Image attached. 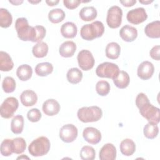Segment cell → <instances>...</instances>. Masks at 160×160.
Instances as JSON below:
<instances>
[{
    "mask_svg": "<svg viewBox=\"0 0 160 160\" xmlns=\"http://www.w3.org/2000/svg\"><path fill=\"white\" fill-rule=\"evenodd\" d=\"M15 28L18 38L24 41L36 42V31L34 27L30 26L25 18H19L15 22Z\"/></svg>",
    "mask_w": 160,
    "mask_h": 160,
    "instance_id": "cell-1",
    "label": "cell"
},
{
    "mask_svg": "<svg viewBox=\"0 0 160 160\" xmlns=\"http://www.w3.org/2000/svg\"><path fill=\"white\" fill-rule=\"evenodd\" d=\"M104 32V27L102 22L96 21L91 24L82 26L80 30V35L83 39L92 41L95 38L101 37Z\"/></svg>",
    "mask_w": 160,
    "mask_h": 160,
    "instance_id": "cell-2",
    "label": "cell"
},
{
    "mask_svg": "<svg viewBox=\"0 0 160 160\" xmlns=\"http://www.w3.org/2000/svg\"><path fill=\"white\" fill-rule=\"evenodd\" d=\"M50 147L51 143L49 139L45 136H40L30 143L28 151L32 156H42L49 152Z\"/></svg>",
    "mask_w": 160,
    "mask_h": 160,
    "instance_id": "cell-3",
    "label": "cell"
},
{
    "mask_svg": "<svg viewBox=\"0 0 160 160\" xmlns=\"http://www.w3.org/2000/svg\"><path fill=\"white\" fill-rule=\"evenodd\" d=\"M78 119L82 122H90L99 121L102 116L101 109L96 106L82 107L78 109L77 112Z\"/></svg>",
    "mask_w": 160,
    "mask_h": 160,
    "instance_id": "cell-4",
    "label": "cell"
},
{
    "mask_svg": "<svg viewBox=\"0 0 160 160\" xmlns=\"http://www.w3.org/2000/svg\"><path fill=\"white\" fill-rule=\"evenodd\" d=\"M139 112L142 117L146 118L149 122L158 124L160 120V110L154 106L149 101L141 105L139 108Z\"/></svg>",
    "mask_w": 160,
    "mask_h": 160,
    "instance_id": "cell-5",
    "label": "cell"
},
{
    "mask_svg": "<svg viewBox=\"0 0 160 160\" xmlns=\"http://www.w3.org/2000/svg\"><path fill=\"white\" fill-rule=\"evenodd\" d=\"M119 72L118 66L110 62H104L100 64L96 69V73L98 76L112 79L118 74Z\"/></svg>",
    "mask_w": 160,
    "mask_h": 160,
    "instance_id": "cell-6",
    "label": "cell"
},
{
    "mask_svg": "<svg viewBox=\"0 0 160 160\" xmlns=\"http://www.w3.org/2000/svg\"><path fill=\"white\" fill-rule=\"evenodd\" d=\"M122 9L118 6H112L108 11L106 17L107 24L110 28H118L122 22Z\"/></svg>",
    "mask_w": 160,
    "mask_h": 160,
    "instance_id": "cell-7",
    "label": "cell"
},
{
    "mask_svg": "<svg viewBox=\"0 0 160 160\" xmlns=\"http://www.w3.org/2000/svg\"><path fill=\"white\" fill-rule=\"evenodd\" d=\"M19 106L18 100L14 97L6 98L0 108V114L2 118L9 119L11 118L16 111Z\"/></svg>",
    "mask_w": 160,
    "mask_h": 160,
    "instance_id": "cell-8",
    "label": "cell"
},
{
    "mask_svg": "<svg viewBox=\"0 0 160 160\" xmlns=\"http://www.w3.org/2000/svg\"><path fill=\"white\" fill-rule=\"evenodd\" d=\"M77 59L79 66L84 71L91 69L95 63V60L91 52L87 49H82L79 51Z\"/></svg>",
    "mask_w": 160,
    "mask_h": 160,
    "instance_id": "cell-9",
    "label": "cell"
},
{
    "mask_svg": "<svg viewBox=\"0 0 160 160\" xmlns=\"http://www.w3.org/2000/svg\"><path fill=\"white\" fill-rule=\"evenodd\" d=\"M78 133V129L74 125L68 124L61 127L59 130V136L63 142L69 143L73 142L76 139Z\"/></svg>",
    "mask_w": 160,
    "mask_h": 160,
    "instance_id": "cell-10",
    "label": "cell"
},
{
    "mask_svg": "<svg viewBox=\"0 0 160 160\" xmlns=\"http://www.w3.org/2000/svg\"><path fill=\"white\" fill-rule=\"evenodd\" d=\"M126 18L128 22L133 24L143 22L148 18V14L143 8H138L128 11Z\"/></svg>",
    "mask_w": 160,
    "mask_h": 160,
    "instance_id": "cell-11",
    "label": "cell"
},
{
    "mask_svg": "<svg viewBox=\"0 0 160 160\" xmlns=\"http://www.w3.org/2000/svg\"><path fill=\"white\" fill-rule=\"evenodd\" d=\"M154 71V67L152 63L145 61L142 62L138 66L137 70L138 76L142 80L150 79Z\"/></svg>",
    "mask_w": 160,
    "mask_h": 160,
    "instance_id": "cell-12",
    "label": "cell"
},
{
    "mask_svg": "<svg viewBox=\"0 0 160 160\" xmlns=\"http://www.w3.org/2000/svg\"><path fill=\"white\" fill-rule=\"evenodd\" d=\"M82 136L86 141L91 144L99 143L101 139V133L96 128L87 127L82 132Z\"/></svg>",
    "mask_w": 160,
    "mask_h": 160,
    "instance_id": "cell-13",
    "label": "cell"
},
{
    "mask_svg": "<svg viewBox=\"0 0 160 160\" xmlns=\"http://www.w3.org/2000/svg\"><path fill=\"white\" fill-rule=\"evenodd\" d=\"M42 109L46 115L52 116L59 112L60 105L56 100L54 99H49L44 102Z\"/></svg>",
    "mask_w": 160,
    "mask_h": 160,
    "instance_id": "cell-14",
    "label": "cell"
},
{
    "mask_svg": "<svg viewBox=\"0 0 160 160\" xmlns=\"http://www.w3.org/2000/svg\"><path fill=\"white\" fill-rule=\"evenodd\" d=\"M99 155L101 160H114L116 158V149L112 144L107 143L101 148Z\"/></svg>",
    "mask_w": 160,
    "mask_h": 160,
    "instance_id": "cell-15",
    "label": "cell"
},
{
    "mask_svg": "<svg viewBox=\"0 0 160 160\" xmlns=\"http://www.w3.org/2000/svg\"><path fill=\"white\" fill-rule=\"evenodd\" d=\"M119 35L124 41L132 42L136 39L138 31L134 27L126 24L120 29Z\"/></svg>",
    "mask_w": 160,
    "mask_h": 160,
    "instance_id": "cell-16",
    "label": "cell"
},
{
    "mask_svg": "<svg viewBox=\"0 0 160 160\" xmlns=\"http://www.w3.org/2000/svg\"><path fill=\"white\" fill-rule=\"evenodd\" d=\"M20 100L24 106H32L34 105L38 101L36 93L32 90H25L20 95Z\"/></svg>",
    "mask_w": 160,
    "mask_h": 160,
    "instance_id": "cell-17",
    "label": "cell"
},
{
    "mask_svg": "<svg viewBox=\"0 0 160 160\" xmlns=\"http://www.w3.org/2000/svg\"><path fill=\"white\" fill-rule=\"evenodd\" d=\"M76 44L71 41H67L61 44L59 48V52L62 57L70 58L75 53Z\"/></svg>",
    "mask_w": 160,
    "mask_h": 160,
    "instance_id": "cell-18",
    "label": "cell"
},
{
    "mask_svg": "<svg viewBox=\"0 0 160 160\" xmlns=\"http://www.w3.org/2000/svg\"><path fill=\"white\" fill-rule=\"evenodd\" d=\"M144 32L150 38H159L160 37V21H155L148 23L144 28Z\"/></svg>",
    "mask_w": 160,
    "mask_h": 160,
    "instance_id": "cell-19",
    "label": "cell"
},
{
    "mask_svg": "<svg viewBox=\"0 0 160 160\" xmlns=\"http://www.w3.org/2000/svg\"><path fill=\"white\" fill-rule=\"evenodd\" d=\"M78 32L76 25L72 22H66L61 28V33L66 38H74Z\"/></svg>",
    "mask_w": 160,
    "mask_h": 160,
    "instance_id": "cell-20",
    "label": "cell"
},
{
    "mask_svg": "<svg viewBox=\"0 0 160 160\" xmlns=\"http://www.w3.org/2000/svg\"><path fill=\"white\" fill-rule=\"evenodd\" d=\"M115 86L119 89L127 88L129 84V76L126 71H120L118 74L112 79Z\"/></svg>",
    "mask_w": 160,
    "mask_h": 160,
    "instance_id": "cell-21",
    "label": "cell"
},
{
    "mask_svg": "<svg viewBox=\"0 0 160 160\" xmlns=\"http://www.w3.org/2000/svg\"><path fill=\"white\" fill-rule=\"evenodd\" d=\"M119 148L123 155L130 156L132 155L136 151V144L132 139H125L121 142Z\"/></svg>",
    "mask_w": 160,
    "mask_h": 160,
    "instance_id": "cell-22",
    "label": "cell"
},
{
    "mask_svg": "<svg viewBox=\"0 0 160 160\" xmlns=\"http://www.w3.org/2000/svg\"><path fill=\"white\" fill-rule=\"evenodd\" d=\"M14 67V62L10 55L1 51L0 52V70L1 71H9Z\"/></svg>",
    "mask_w": 160,
    "mask_h": 160,
    "instance_id": "cell-23",
    "label": "cell"
},
{
    "mask_svg": "<svg viewBox=\"0 0 160 160\" xmlns=\"http://www.w3.org/2000/svg\"><path fill=\"white\" fill-rule=\"evenodd\" d=\"M97 11L93 6H85L79 11L80 18L84 21L94 20L97 17Z\"/></svg>",
    "mask_w": 160,
    "mask_h": 160,
    "instance_id": "cell-24",
    "label": "cell"
},
{
    "mask_svg": "<svg viewBox=\"0 0 160 160\" xmlns=\"http://www.w3.org/2000/svg\"><path fill=\"white\" fill-rule=\"evenodd\" d=\"M32 74V68L28 64L20 65L16 70V75L18 78L22 81L29 79Z\"/></svg>",
    "mask_w": 160,
    "mask_h": 160,
    "instance_id": "cell-25",
    "label": "cell"
},
{
    "mask_svg": "<svg viewBox=\"0 0 160 160\" xmlns=\"http://www.w3.org/2000/svg\"><path fill=\"white\" fill-rule=\"evenodd\" d=\"M105 52L107 58L111 59H116L119 58L121 52V47L117 42H111L106 46Z\"/></svg>",
    "mask_w": 160,
    "mask_h": 160,
    "instance_id": "cell-26",
    "label": "cell"
},
{
    "mask_svg": "<svg viewBox=\"0 0 160 160\" xmlns=\"http://www.w3.org/2000/svg\"><path fill=\"white\" fill-rule=\"evenodd\" d=\"M32 52L36 58H44L48 52V46L45 42H39L32 47Z\"/></svg>",
    "mask_w": 160,
    "mask_h": 160,
    "instance_id": "cell-27",
    "label": "cell"
},
{
    "mask_svg": "<svg viewBox=\"0 0 160 160\" xmlns=\"http://www.w3.org/2000/svg\"><path fill=\"white\" fill-rule=\"evenodd\" d=\"M66 77L68 82L71 84H76L79 83L82 80V72L78 68H72L68 70Z\"/></svg>",
    "mask_w": 160,
    "mask_h": 160,
    "instance_id": "cell-28",
    "label": "cell"
},
{
    "mask_svg": "<svg viewBox=\"0 0 160 160\" xmlns=\"http://www.w3.org/2000/svg\"><path fill=\"white\" fill-rule=\"evenodd\" d=\"M53 71V66L48 62H41L36 65L35 72L39 76H46L51 74Z\"/></svg>",
    "mask_w": 160,
    "mask_h": 160,
    "instance_id": "cell-29",
    "label": "cell"
},
{
    "mask_svg": "<svg viewBox=\"0 0 160 160\" xmlns=\"http://www.w3.org/2000/svg\"><path fill=\"white\" fill-rule=\"evenodd\" d=\"M24 128V118L21 115L15 116L11 122V130L14 134H20Z\"/></svg>",
    "mask_w": 160,
    "mask_h": 160,
    "instance_id": "cell-30",
    "label": "cell"
},
{
    "mask_svg": "<svg viewBox=\"0 0 160 160\" xmlns=\"http://www.w3.org/2000/svg\"><path fill=\"white\" fill-rule=\"evenodd\" d=\"M65 12L59 8H56L51 10L48 13V19L52 23H59L64 20Z\"/></svg>",
    "mask_w": 160,
    "mask_h": 160,
    "instance_id": "cell-31",
    "label": "cell"
},
{
    "mask_svg": "<svg viewBox=\"0 0 160 160\" xmlns=\"http://www.w3.org/2000/svg\"><path fill=\"white\" fill-rule=\"evenodd\" d=\"M143 132L146 138L152 139L158 136L159 132V128L156 124L148 122L144 126Z\"/></svg>",
    "mask_w": 160,
    "mask_h": 160,
    "instance_id": "cell-32",
    "label": "cell"
},
{
    "mask_svg": "<svg viewBox=\"0 0 160 160\" xmlns=\"http://www.w3.org/2000/svg\"><path fill=\"white\" fill-rule=\"evenodd\" d=\"M12 22V18L8 9L0 8V26L2 28L9 27Z\"/></svg>",
    "mask_w": 160,
    "mask_h": 160,
    "instance_id": "cell-33",
    "label": "cell"
},
{
    "mask_svg": "<svg viewBox=\"0 0 160 160\" xmlns=\"http://www.w3.org/2000/svg\"><path fill=\"white\" fill-rule=\"evenodd\" d=\"M1 153L3 156H9L13 152L12 139H5L1 144Z\"/></svg>",
    "mask_w": 160,
    "mask_h": 160,
    "instance_id": "cell-34",
    "label": "cell"
},
{
    "mask_svg": "<svg viewBox=\"0 0 160 160\" xmlns=\"http://www.w3.org/2000/svg\"><path fill=\"white\" fill-rule=\"evenodd\" d=\"M13 152L16 154L22 153L26 148V142L22 138H16L12 139Z\"/></svg>",
    "mask_w": 160,
    "mask_h": 160,
    "instance_id": "cell-35",
    "label": "cell"
},
{
    "mask_svg": "<svg viewBox=\"0 0 160 160\" xmlns=\"http://www.w3.org/2000/svg\"><path fill=\"white\" fill-rule=\"evenodd\" d=\"M96 156L94 149L89 146H83L80 151V157L84 160H93Z\"/></svg>",
    "mask_w": 160,
    "mask_h": 160,
    "instance_id": "cell-36",
    "label": "cell"
},
{
    "mask_svg": "<svg viewBox=\"0 0 160 160\" xmlns=\"http://www.w3.org/2000/svg\"><path fill=\"white\" fill-rule=\"evenodd\" d=\"M16 84L14 79L10 76L4 78L2 82V89L6 93L12 92L16 89Z\"/></svg>",
    "mask_w": 160,
    "mask_h": 160,
    "instance_id": "cell-37",
    "label": "cell"
},
{
    "mask_svg": "<svg viewBox=\"0 0 160 160\" xmlns=\"http://www.w3.org/2000/svg\"><path fill=\"white\" fill-rule=\"evenodd\" d=\"M96 90L99 95L105 96L110 91V85L108 81H99L96 83Z\"/></svg>",
    "mask_w": 160,
    "mask_h": 160,
    "instance_id": "cell-38",
    "label": "cell"
},
{
    "mask_svg": "<svg viewBox=\"0 0 160 160\" xmlns=\"http://www.w3.org/2000/svg\"><path fill=\"white\" fill-rule=\"evenodd\" d=\"M41 112L37 108H32L30 109L27 113V118L31 122H36L40 120L41 118Z\"/></svg>",
    "mask_w": 160,
    "mask_h": 160,
    "instance_id": "cell-39",
    "label": "cell"
},
{
    "mask_svg": "<svg viewBox=\"0 0 160 160\" xmlns=\"http://www.w3.org/2000/svg\"><path fill=\"white\" fill-rule=\"evenodd\" d=\"M36 31V42H41V40L43 39V38L45 37L46 34V29L44 26L38 25L34 26Z\"/></svg>",
    "mask_w": 160,
    "mask_h": 160,
    "instance_id": "cell-40",
    "label": "cell"
},
{
    "mask_svg": "<svg viewBox=\"0 0 160 160\" xmlns=\"http://www.w3.org/2000/svg\"><path fill=\"white\" fill-rule=\"evenodd\" d=\"M82 1L79 0H64L63 3L64 5L69 9H73L78 8L79 4Z\"/></svg>",
    "mask_w": 160,
    "mask_h": 160,
    "instance_id": "cell-41",
    "label": "cell"
},
{
    "mask_svg": "<svg viewBox=\"0 0 160 160\" xmlns=\"http://www.w3.org/2000/svg\"><path fill=\"white\" fill-rule=\"evenodd\" d=\"M159 51H160V46L159 45L154 46L149 52L150 56L155 60L159 61L160 59V55H159Z\"/></svg>",
    "mask_w": 160,
    "mask_h": 160,
    "instance_id": "cell-42",
    "label": "cell"
},
{
    "mask_svg": "<svg viewBox=\"0 0 160 160\" xmlns=\"http://www.w3.org/2000/svg\"><path fill=\"white\" fill-rule=\"evenodd\" d=\"M120 3H121L125 7H130L133 6L134 4L136 3V0H124V1H120Z\"/></svg>",
    "mask_w": 160,
    "mask_h": 160,
    "instance_id": "cell-43",
    "label": "cell"
},
{
    "mask_svg": "<svg viewBox=\"0 0 160 160\" xmlns=\"http://www.w3.org/2000/svg\"><path fill=\"white\" fill-rule=\"evenodd\" d=\"M59 0H55V1H49V0H47L46 1V2L49 5V6H56V4H58L59 3Z\"/></svg>",
    "mask_w": 160,
    "mask_h": 160,
    "instance_id": "cell-44",
    "label": "cell"
},
{
    "mask_svg": "<svg viewBox=\"0 0 160 160\" xmlns=\"http://www.w3.org/2000/svg\"><path fill=\"white\" fill-rule=\"evenodd\" d=\"M9 2L12 3L14 5H19V4H20L23 2V1H10L9 0Z\"/></svg>",
    "mask_w": 160,
    "mask_h": 160,
    "instance_id": "cell-45",
    "label": "cell"
},
{
    "mask_svg": "<svg viewBox=\"0 0 160 160\" xmlns=\"http://www.w3.org/2000/svg\"><path fill=\"white\" fill-rule=\"evenodd\" d=\"M153 1H139V2L140 3H142V4H150Z\"/></svg>",
    "mask_w": 160,
    "mask_h": 160,
    "instance_id": "cell-46",
    "label": "cell"
},
{
    "mask_svg": "<svg viewBox=\"0 0 160 160\" xmlns=\"http://www.w3.org/2000/svg\"><path fill=\"white\" fill-rule=\"evenodd\" d=\"M41 0H39V1H28V2H30V3H38V2H41Z\"/></svg>",
    "mask_w": 160,
    "mask_h": 160,
    "instance_id": "cell-47",
    "label": "cell"
},
{
    "mask_svg": "<svg viewBox=\"0 0 160 160\" xmlns=\"http://www.w3.org/2000/svg\"><path fill=\"white\" fill-rule=\"evenodd\" d=\"M22 158H26V159H29V158H28V157H27V156H22V157H21V156H19V157H18L17 159H22Z\"/></svg>",
    "mask_w": 160,
    "mask_h": 160,
    "instance_id": "cell-48",
    "label": "cell"
}]
</instances>
